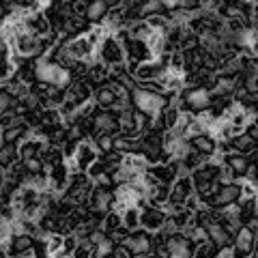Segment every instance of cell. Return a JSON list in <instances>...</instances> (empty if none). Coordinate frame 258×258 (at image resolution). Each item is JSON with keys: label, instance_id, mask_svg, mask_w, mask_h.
<instances>
[{"label": "cell", "instance_id": "6da1fadb", "mask_svg": "<svg viewBox=\"0 0 258 258\" xmlns=\"http://www.w3.org/2000/svg\"><path fill=\"white\" fill-rule=\"evenodd\" d=\"M211 99L213 95L209 88L203 86H191V88H185L183 97L179 95V101H176V108L181 112H191V114H200V112L209 110L211 106Z\"/></svg>", "mask_w": 258, "mask_h": 258}, {"label": "cell", "instance_id": "7a4b0ae2", "mask_svg": "<svg viewBox=\"0 0 258 258\" xmlns=\"http://www.w3.org/2000/svg\"><path fill=\"white\" fill-rule=\"evenodd\" d=\"M132 101H134L136 110L142 112V114H149V116H157L161 110H166L164 95L144 91V88H140V86H136L132 91Z\"/></svg>", "mask_w": 258, "mask_h": 258}, {"label": "cell", "instance_id": "3957f363", "mask_svg": "<svg viewBox=\"0 0 258 258\" xmlns=\"http://www.w3.org/2000/svg\"><path fill=\"white\" fill-rule=\"evenodd\" d=\"M258 249V228L243 226L232 241V258H252Z\"/></svg>", "mask_w": 258, "mask_h": 258}, {"label": "cell", "instance_id": "277c9868", "mask_svg": "<svg viewBox=\"0 0 258 258\" xmlns=\"http://www.w3.org/2000/svg\"><path fill=\"white\" fill-rule=\"evenodd\" d=\"M120 247L125 249V252L132 256V258H140V256H147L153 252V247H155V241H153V232H147L138 228L136 232H132L123 243H120Z\"/></svg>", "mask_w": 258, "mask_h": 258}, {"label": "cell", "instance_id": "5b68a950", "mask_svg": "<svg viewBox=\"0 0 258 258\" xmlns=\"http://www.w3.org/2000/svg\"><path fill=\"white\" fill-rule=\"evenodd\" d=\"M97 56H99V62H103L108 69L125 64V50L114 37L103 39V43L99 45V50H97Z\"/></svg>", "mask_w": 258, "mask_h": 258}, {"label": "cell", "instance_id": "8992f818", "mask_svg": "<svg viewBox=\"0 0 258 258\" xmlns=\"http://www.w3.org/2000/svg\"><path fill=\"white\" fill-rule=\"evenodd\" d=\"M189 196H194V183H191V176H179L172 187H170V196H168V205L164 209H176V207H183L185 200Z\"/></svg>", "mask_w": 258, "mask_h": 258}, {"label": "cell", "instance_id": "52a82bcc", "mask_svg": "<svg viewBox=\"0 0 258 258\" xmlns=\"http://www.w3.org/2000/svg\"><path fill=\"white\" fill-rule=\"evenodd\" d=\"M69 179H71V174H69L64 161H58V164L47 168V181H50V191L52 194H64L67 191Z\"/></svg>", "mask_w": 258, "mask_h": 258}, {"label": "cell", "instance_id": "ba28073f", "mask_svg": "<svg viewBox=\"0 0 258 258\" xmlns=\"http://www.w3.org/2000/svg\"><path fill=\"white\" fill-rule=\"evenodd\" d=\"M88 207L93 211L106 215L112 207H114V194H112L108 187H99V185H93V191L88 196Z\"/></svg>", "mask_w": 258, "mask_h": 258}, {"label": "cell", "instance_id": "9c48e42d", "mask_svg": "<svg viewBox=\"0 0 258 258\" xmlns=\"http://www.w3.org/2000/svg\"><path fill=\"white\" fill-rule=\"evenodd\" d=\"M93 123V129L95 134H110L114 136L118 129H120V120H118V114H114L112 110H101L91 118Z\"/></svg>", "mask_w": 258, "mask_h": 258}, {"label": "cell", "instance_id": "30bf717a", "mask_svg": "<svg viewBox=\"0 0 258 258\" xmlns=\"http://www.w3.org/2000/svg\"><path fill=\"white\" fill-rule=\"evenodd\" d=\"M168 213L164 211V209H157V207H147L140 211V228L147 230V232H159L161 226H164Z\"/></svg>", "mask_w": 258, "mask_h": 258}, {"label": "cell", "instance_id": "8fae6325", "mask_svg": "<svg viewBox=\"0 0 258 258\" xmlns=\"http://www.w3.org/2000/svg\"><path fill=\"white\" fill-rule=\"evenodd\" d=\"M149 174H153L157 179V183L161 185H170L172 187V183L179 179V161H164V164H155V166H149Z\"/></svg>", "mask_w": 258, "mask_h": 258}, {"label": "cell", "instance_id": "7c38bea8", "mask_svg": "<svg viewBox=\"0 0 258 258\" xmlns=\"http://www.w3.org/2000/svg\"><path fill=\"white\" fill-rule=\"evenodd\" d=\"M222 164L226 168H230V172L232 176H235V181H243L247 179V174L249 170H252V166H249V159L245 155H237V153H228V155H224L222 157Z\"/></svg>", "mask_w": 258, "mask_h": 258}, {"label": "cell", "instance_id": "4fadbf2b", "mask_svg": "<svg viewBox=\"0 0 258 258\" xmlns=\"http://www.w3.org/2000/svg\"><path fill=\"white\" fill-rule=\"evenodd\" d=\"M97 159H99V151L95 149V142H91V140H82V142L78 144L76 164H78V168H80V172H86Z\"/></svg>", "mask_w": 258, "mask_h": 258}, {"label": "cell", "instance_id": "5bb4252c", "mask_svg": "<svg viewBox=\"0 0 258 258\" xmlns=\"http://www.w3.org/2000/svg\"><path fill=\"white\" fill-rule=\"evenodd\" d=\"M67 45H69V52L74 54V58H76L78 62H88V60H91L93 56L97 54V50L86 41L84 35H78V37H74V39H69Z\"/></svg>", "mask_w": 258, "mask_h": 258}, {"label": "cell", "instance_id": "9a60e30c", "mask_svg": "<svg viewBox=\"0 0 258 258\" xmlns=\"http://www.w3.org/2000/svg\"><path fill=\"white\" fill-rule=\"evenodd\" d=\"M50 147L45 140H39V138H26L20 147H18V153H20V161H26V159H35L39 157L41 159L43 151Z\"/></svg>", "mask_w": 258, "mask_h": 258}, {"label": "cell", "instance_id": "2e32d148", "mask_svg": "<svg viewBox=\"0 0 258 258\" xmlns=\"http://www.w3.org/2000/svg\"><path fill=\"white\" fill-rule=\"evenodd\" d=\"M189 144H191V151L200 153V155L205 157H215L217 155V140L211 138L209 134H200V136H191V138H187Z\"/></svg>", "mask_w": 258, "mask_h": 258}, {"label": "cell", "instance_id": "e0dca14e", "mask_svg": "<svg viewBox=\"0 0 258 258\" xmlns=\"http://www.w3.org/2000/svg\"><path fill=\"white\" fill-rule=\"evenodd\" d=\"M164 74H166V71L161 69V64H159L157 60H151V62L138 64V69L134 71V80H136L138 84H142V82H153V80H159Z\"/></svg>", "mask_w": 258, "mask_h": 258}, {"label": "cell", "instance_id": "ac0fdd59", "mask_svg": "<svg viewBox=\"0 0 258 258\" xmlns=\"http://www.w3.org/2000/svg\"><path fill=\"white\" fill-rule=\"evenodd\" d=\"M207 237L213 247H230V241H232V235L220 222H211L207 226Z\"/></svg>", "mask_w": 258, "mask_h": 258}, {"label": "cell", "instance_id": "d6986e66", "mask_svg": "<svg viewBox=\"0 0 258 258\" xmlns=\"http://www.w3.org/2000/svg\"><path fill=\"white\" fill-rule=\"evenodd\" d=\"M230 149H232V153H237V155L247 157L258 149V140L254 138V136H249L247 132H243V134H239L230 140Z\"/></svg>", "mask_w": 258, "mask_h": 258}, {"label": "cell", "instance_id": "ffe728a7", "mask_svg": "<svg viewBox=\"0 0 258 258\" xmlns=\"http://www.w3.org/2000/svg\"><path fill=\"white\" fill-rule=\"evenodd\" d=\"M93 101H95V106H99V108H103V110H112V108L116 106V101H118V95L112 91L108 84H101V86L95 91Z\"/></svg>", "mask_w": 258, "mask_h": 258}, {"label": "cell", "instance_id": "44dd1931", "mask_svg": "<svg viewBox=\"0 0 258 258\" xmlns=\"http://www.w3.org/2000/svg\"><path fill=\"white\" fill-rule=\"evenodd\" d=\"M108 13H110V3H106V0H95V3H88L84 18L93 24H101Z\"/></svg>", "mask_w": 258, "mask_h": 258}, {"label": "cell", "instance_id": "7402d4cb", "mask_svg": "<svg viewBox=\"0 0 258 258\" xmlns=\"http://www.w3.org/2000/svg\"><path fill=\"white\" fill-rule=\"evenodd\" d=\"M159 82L164 86V93L181 95V91H185V76L172 74V71H166V74L159 78Z\"/></svg>", "mask_w": 258, "mask_h": 258}, {"label": "cell", "instance_id": "603a6c76", "mask_svg": "<svg viewBox=\"0 0 258 258\" xmlns=\"http://www.w3.org/2000/svg\"><path fill=\"white\" fill-rule=\"evenodd\" d=\"M32 243H35V239H32L30 235L13 237V239H11V243H9V249H7V254H9L11 258L22 256V254H30Z\"/></svg>", "mask_w": 258, "mask_h": 258}, {"label": "cell", "instance_id": "cb8c5ba5", "mask_svg": "<svg viewBox=\"0 0 258 258\" xmlns=\"http://www.w3.org/2000/svg\"><path fill=\"white\" fill-rule=\"evenodd\" d=\"M20 161L18 147H9V144H0V172H9L11 168Z\"/></svg>", "mask_w": 258, "mask_h": 258}, {"label": "cell", "instance_id": "d4e9b609", "mask_svg": "<svg viewBox=\"0 0 258 258\" xmlns=\"http://www.w3.org/2000/svg\"><path fill=\"white\" fill-rule=\"evenodd\" d=\"M120 226H123V215H120L118 211H114V209H110V211L101 217V228H103V232H106V235L118 230Z\"/></svg>", "mask_w": 258, "mask_h": 258}, {"label": "cell", "instance_id": "484cf974", "mask_svg": "<svg viewBox=\"0 0 258 258\" xmlns=\"http://www.w3.org/2000/svg\"><path fill=\"white\" fill-rule=\"evenodd\" d=\"M84 37H86V41L95 47V50H99V45L103 43V39L108 37V32H106V28H103L101 24H95V26L88 28V32H84Z\"/></svg>", "mask_w": 258, "mask_h": 258}, {"label": "cell", "instance_id": "4316f807", "mask_svg": "<svg viewBox=\"0 0 258 258\" xmlns=\"http://www.w3.org/2000/svg\"><path fill=\"white\" fill-rule=\"evenodd\" d=\"M164 11H170L168 9V3H161V0H149V3H142V18L164 15Z\"/></svg>", "mask_w": 258, "mask_h": 258}, {"label": "cell", "instance_id": "83f0119b", "mask_svg": "<svg viewBox=\"0 0 258 258\" xmlns=\"http://www.w3.org/2000/svg\"><path fill=\"white\" fill-rule=\"evenodd\" d=\"M123 226L129 232H136L140 228V209L136 207H129L127 211L123 213Z\"/></svg>", "mask_w": 258, "mask_h": 258}, {"label": "cell", "instance_id": "f1b7e54d", "mask_svg": "<svg viewBox=\"0 0 258 258\" xmlns=\"http://www.w3.org/2000/svg\"><path fill=\"white\" fill-rule=\"evenodd\" d=\"M95 149L103 153V155H108V153L114 151V136H110V134H99L95 138Z\"/></svg>", "mask_w": 258, "mask_h": 258}, {"label": "cell", "instance_id": "f546056e", "mask_svg": "<svg viewBox=\"0 0 258 258\" xmlns=\"http://www.w3.org/2000/svg\"><path fill=\"white\" fill-rule=\"evenodd\" d=\"M93 256H95V245L91 243V239H82L71 258H93Z\"/></svg>", "mask_w": 258, "mask_h": 258}, {"label": "cell", "instance_id": "4dcf8cb0", "mask_svg": "<svg viewBox=\"0 0 258 258\" xmlns=\"http://www.w3.org/2000/svg\"><path fill=\"white\" fill-rule=\"evenodd\" d=\"M78 144L80 140H74V138H67L62 144H60V153H62V159H76L78 155Z\"/></svg>", "mask_w": 258, "mask_h": 258}, {"label": "cell", "instance_id": "1f68e13d", "mask_svg": "<svg viewBox=\"0 0 258 258\" xmlns=\"http://www.w3.org/2000/svg\"><path fill=\"white\" fill-rule=\"evenodd\" d=\"M22 166H24V170H26V174H45V166L39 157L22 161Z\"/></svg>", "mask_w": 258, "mask_h": 258}, {"label": "cell", "instance_id": "d6a6232c", "mask_svg": "<svg viewBox=\"0 0 258 258\" xmlns=\"http://www.w3.org/2000/svg\"><path fill=\"white\" fill-rule=\"evenodd\" d=\"M62 241H64V235H60V232H54V235L47 237V252H50V256L54 254H58L60 249H62Z\"/></svg>", "mask_w": 258, "mask_h": 258}, {"label": "cell", "instance_id": "836d02e7", "mask_svg": "<svg viewBox=\"0 0 258 258\" xmlns=\"http://www.w3.org/2000/svg\"><path fill=\"white\" fill-rule=\"evenodd\" d=\"M78 243H80V241H78V237H76V232H69V235H64V241H62V252L71 258V256H74V252H76Z\"/></svg>", "mask_w": 258, "mask_h": 258}, {"label": "cell", "instance_id": "e575fe53", "mask_svg": "<svg viewBox=\"0 0 258 258\" xmlns=\"http://www.w3.org/2000/svg\"><path fill=\"white\" fill-rule=\"evenodd\" d=\"M30 256L32 258H52L50 252H47V243L45 241H39V239H35V243H32Z\"/></svg>", "mask_w": 258, "mask_h": 258}, {"label": "cell", "instance_id": "d590c367", "mask_svg": "<svg viewBox=\"0 0 258 258\" xmlns=\"http://www.w3.org/2000/svg\"><path fill=\"white\" fill-rule=\"evenodd\" d=\"M239 187H241V198L243 200H249V198H256V187L252 183H249L247 179H243V181H239Z\"/></svg>", "mask_w": 258, "mask_h": 258}, {"label": "cell", "instance_id": "8d00e7d4", "mask_svg": "<svg viewBox=\"0 0 258 258\" xmlns=\"http://www.w3.org/2000/svg\"><path fill=\"white\" fill-rule=\"evenodd\" d=\"M183 207H185V209H187V211H189V213H196V211H198V209H200V207H203V203H200V198L196 196V194H194V196H189L187 200H185V205H183Z\"/></svg>", "mask_w": 258, "mask_h": 258}, {"label": "cell", "instance_id": "74e56055", "mask_svg": "<svg viewBox=\"0 0 258 258\" xmlns=\"http://www.w3.org/2000/svg\"><path fill=\"white\" fill-rule=\"evenodd\" d=\"M247 181L254 185V187L258 189V168H252V170H249V174H247Z\"/></svg>", "mask_w": 258, "mask_h": 258}, {"label": "cell", "instance_id": "f35d334b", "mask_svg": "<svg viewBox=\"0 0 258 258\" xmlns=\"http://www.w3.org/2000/svg\"><path fill=\"white\" fill-rule=\"evenodd\" d=\"M247 159H249V166H252V168H258V149H256Z\"/></svg>", "mask_w": 258, "mask_h": 258}, {"label": "cell", "instance_id": "ab89813d", "mask_svg": "<svg viewBox=\"0 0 258 258\" xmlns=\"http://www.w3.org/2000/svg\"><path fill=\"white\" fill-rule=\"evenodd\" d=\"M140 258H166V256H161V254H155V252H151L147 256H140Z\"/></svg>", "mask_w": 258, "mask_h": 258}, {"label": "cell", "instance_id": "60d3db41", "mask_svg": "<svg viewBox=\"0 0 258 258\" xmlns=\"http://www.w3.org/2000/svg\"><path fill=\"white\" fill-rule=\"evenodd\" d=\"M252 258H256V256H252Z\"/></svg>", "mask_w": 258, "mask_h": 258}, {"label": "cell", "instance_id": "b9f144b4", "mask_svg": "<svg viewBox=\"0 0 258 258\" xmlns=\"http://www.w3.org/2000/svg\"><path fill=\"white\" fill-rule=\"evenodd\" d=\"M0 144H3V142H0Z\"/></svg>", "mask_w": 258, "mask_h": 258}]
</instances>
